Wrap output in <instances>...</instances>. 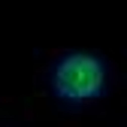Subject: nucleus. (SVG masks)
Masks as SVG:
<instances>
[{
  "mask_svg": "<svg viewBox=\"0 0 127 127\" xmlns=\"http://www.w3.org/2000/svg\"><path fill=\"white\" fill-rule=\"evenodd\" d=\"M103 85H106L103 61L85 52H73L61 58L52 70V88L67 103H91L94 97H100Z\"/></svg>",
  "mask_w": 127,
  "mask_h": 127,
  "instance_id": "nucleus-1",
  "label": "nucleus"
}]
</instances>
